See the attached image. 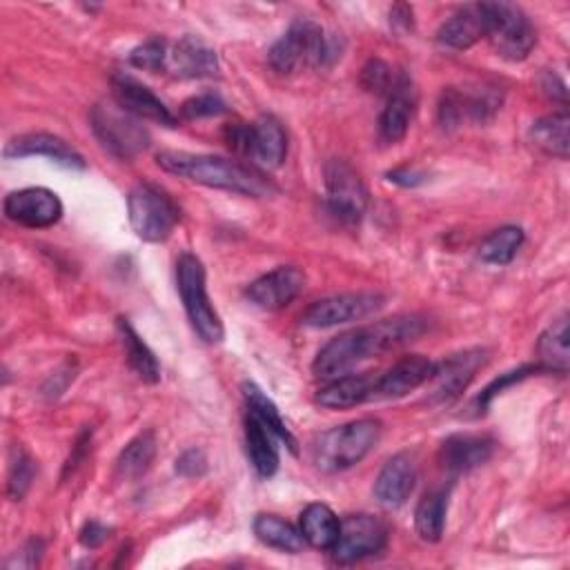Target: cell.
<instances>
[{
    "mask_svg": "<svg viewBox=\"0 0 570 570\" xmlns=\"http://www.w3.org/2000/svg\"><path fill=\"white\" fill-rule=\"evenodd\" d=\"M425 332V321L414 314L383 318L363 327L347 330L332 341H327L314 363L312 370L318 379H336L350 374L361 363L399 350L401 345L412 343Z\"/></svg>",
    "mask_w": 570,
    "mask_h": 570,
    "instance_id": "6da1fadb",
    "label": "cell"
},
{
    "mask_svg": "<svg viewBox=\"0 0 570 570\" xmlns=\"http://www.w3.org/2000/svg\"><path fill=\"white\" fill-rule=\"evenodd\" d=\"M156 163L163 171L171 176L240 196L265 198L278 191V187L269 180V176L263 169L223 156L165 149L156 156Z\"/></svg>",
    "mask_w": 570,
    "mask_h": 570,
    "instance_id": "7a4b0ae2",
    "label": "cell"
},
{
    "mask_svg": "<svg viewBox=\"0 0 570 570\" xmlns=\"http://www.w3.org/2000/svg\"><path fill=\"white\" fill-rule=\"evenodd\" d=\"M336 58V40L327 38L321 24L309 18H296L267 51L269 67L281 76H289L301 67H327Z\"/></svg>",
    "mask_w": 570,
    "mask_h": 570,
    "instance_id": "3957f363",
    "label": "cell"
},
{
    "mask_svg": "<svg viewBox=\"0 0 570 570\" xmlns=\"http://www.w3.org/2000/svg\"><path fill=\"white\" fill-rule=\"evenodd\" d=\"M379 439L381 423L376 419H356L323 432L312 448V456L321 472H343L361 463L374 450Z\"/></svg>",
    "mask_w": 570,
    "mask_h": 570,
    "instance_id": "277c9868",
    "label": "cell"
},
{
    "mask_svg": "<svg viewBox=\"0 0 570 570\" xmlns=\"http://www.w3.org/2000/svg\"><path fill=\"white\" fill-rule=\"evenodd\" d=\"M176 287L185 307V314L194 327V332L205 343H220L225 336L223 321L218 312L214 309L209 294H207V281H205V267L203 261L191 254L183 252L176 261Z\"/></svg>",
    "mask_w": 570,
    "mask_h": 570,
    "instance_id": "5b68a950",
    "label": "cell"
},
{
    "mask_svg": "<svg viewBox=\"0 0 570 570\" xmlns=\"http://www.w3.org/2000/svg\"><path fill=\"white\" fill-rule=\"evenodd\" d=\"M225 142L234 154L252 160V165L263 171L281 167L287 156V131L272 114H265L254 122L227 125Z\"/></svg>",
    "mask_w": 570,
    "mask_h": 570,
    "instance_id": "8992f818",
    "label": "cell"
},
{
    "mask_svg": "<svg viewBox=\"0 0 570 570\" xmlns=\"http://www.w3.org/2000/svg\"><path fill=\"white\" fill-rule=\"evenodd\" d=\"M127 214L136 236L147 243L167 240L180 220V207L154 183H138L129 191Z\"/></svg>",
    "mask_w": 570,
    "mask_h": 570,
    "instance_id": "52a82bcc",
    "label": "cell"
},
{
    "mask_svg": "<svg viewBox=\"0 0 570 570\" xmlns=\"http://www.w3.org/2000/svg\"><path fill=\"white\" fill-rule=\"evenodd\" d=\"M91 129L98 142L120 160H131L149 147L147 129L118 102L96 105L91 109Z\"/></svg>",
    "mask_w": 570,
    "mask_h": 570,
    "instance_id": "ba28073f",
    "label": "cell"
},
{
    "mask_svg": "<svg viewBox=\"0 0 570 570\" xmlns=\"http://www.w3.org/2000/svg\"><path fill=\"white\" fill-rule=\"evenodd\" d=\"M485 38L490 40L494 51L510 62L525 60L537 42V31L523 9L510 2H485Z\"/></svg>",
    "mask_w": 570,
    "mask_h": 570,
    "instance_id": "9c48e42d",
    "label": "cell"
},
{
    "mask_svg": "<svg viewBox=\"0 0 570 570\" xmlns=\"http://www.w3.org/2000/svg\"><path fill=\"white\" fill-rule=\"evenodd\" d=\"M367 187L361 174L347 160H330L325 165V205L343 225H358L367 209Z\"/></svg>",
    "mask_w": 570,
    "mask_h": 570,
    "instance_id": "30bf717a",
    "label": "cell"
},
{
    "mask_svg": "<svg viewBox=\"0 0 570 570\" xmlns=\"http://www.w3.org/2000/svg\"><path fill=\"white\" fill-rule=\"evenodd\" d=\"M387 546V525L374 514L358 512L341 519V532L330 550L336 563H356Z\"/></svg>",
    "mask_w": 570,
    "mask_h": 570,
    "instance_id": "8fae6325",
    "label": "cell"
},
{
    "mask_svg": "<svg viewBox=\"0 0 570 570\" xmlns=\"http://www.w3.org/2000/svg\"><path fill=\"white\" fill-rule=\"evenodd\" d=\"M385 305V296L379 292H350V294H334L312 303L301 321L307 327H334L345 325L352 321H363L376 314Z\"/></svg>",
    "mask_w": 570,
    "mask_h": 570,
    "instance_id": "7c38bea8",
    "label": "cell"
},
{
    "mask_svg": "<svg viewBox=\"0 0 570 570\" xmlns=\"http://www.w3.org/2000/svg\"><path fill=\"white\" fill-rule=\"evenodd\" d=\"M4 216L29 229H45L60 220L62 203L56 191L47 187H24L7 194Z\"/></svg>",
    "mask_w": 570,
    "mask_h": 570,
    "instance_id": "4fadbf2b",
    "label": "cell"
},
{
    "mask_svg": "<svg viewBox=\"0 0 570 570\" xmlns=\"http://www.w3.org/2000/svg\"><path fill=\"white\" fill-rule=\"evenodd\" d=\"M305 289V274L294 265H281L256 281L245 289L249 303L265 312H276L287 307Z\"/></svg>",
    "mask_w": 570,
    "mask_h": 570,
    "instance_id": "5bb4252c",
    "label": "cell"
},
{
    "mask_svg": "<svg viewBox=\"0 0 570 570\" xmlns=\"http://www.w3.org/2000/svg\"><path fill=\"white\" fill-rule=\"evenodd\" d=\"M111 87L116 102L138 120H149L163 127H176L178 118L169 111V107L136 78L127 73H116L111 78Z\"/></svg>",
    "mask_w": 570,
    "mask_h": 570,
    "instance_id": "9a60e30c",
    "label": "cell"
},
{
    "mask_svg": "<svg viewBox=\"0 0 570 570\" xmlns=\"http://www.w3.org/2000/svg\"><path fill=\"white\" fill-rule=\"evenodd\" d=\"M416 109V89L407 73H396L392 89L385 96V107L379 116V138L385 145H396L405 138Z\"/></svg>",
    "mask_w": 570,
    "mask_h": 570,
    "instance_id": "2e32d148",
    "label": "cell"
},
{
    "mask_svg": "<svg viewBox=\"0 0 570 570\" xmlns=\"http://www.w3.org/2000/svg\"><path fill=\"white\" fill-rule=\"evenodd\" d=\"M436 363L430 361L428 356L421 354H410L401 361H396L387 372L374 379V390H372V401L381 399H401L423 383H428L434 374Z\"/></svg>",
    "mask_w": 570,
    "mask_h": 570,
    "instance_id": "e0dca14e",
    "label": "cell"
},
{
    "mask_svg": "<svg viewBox=\"0 0 570 570\" xmlns=\"http://www.w3.org/2000/svg\"><path fill=\"white\" fill-rule=\"evenodd\" d=\"M483 363H485V350L481 347L463 350L436 363L434 374L430 379L434 383V396L439 401L456 399L470 385V381L474 379V374Z\"/></svg>",
    "mask_w": 570,
    "mask_h": 570,
    "instance_id": "ac0fdd59",
    "label": "cell"
},
{
    "mask_svg": "<svg viewBox=\"0 0 570 570\" xmlns=\"http://www.w3.org/2000/svg\"><path fill=\"white\" fill-rule=\"evenodd\" d=\"M27 156H47L49 160L67 169H85V158L60 136L47 131H31L16 136L4 147V158H27Z\"/></svg>",
    "mask_w": 570,
    "mask_h": 570,
    "instance_id": "d6986e66",
    "label": "cell"
},
{
    "mask_svg": "<svg viewBox=\"0 0 570 570\" xmlns=\"http://www.w3.org/2000/svg\"><path fill=\"white\" fill-rule=\"evenodd\" d=\"M167 69L176 78H216L220 71L216 51L198 36H183L167 56Z\"/></svg>",
    "mask_w": 570,
    "mask_h": 570,
    "instance_id": "ffe728a7",
    "label": "cell"
},
{
    "mask_svg": "<svg viewBox=\"0 0 570 570\" xmlns=\"http://www.w3.org/2000/svg\"><path fill=\"white\" fill-rule=\"evenodd\" d=\"M416 483V463L410 452H399L387 459L374 481V497L383 508H399L407 501Z\"/></svg>",
    "mask_w": 570,
    "mask_h": 570,
    "instance_id": "44dd1931",
    "label": "cell"
},
{
    "mask_svg": "<svg viewBox=\"0 0 570 570\" xmlns=\"http://www.w3.org/2000/svg\"><path fill=\"white\" fill-rule=\"evenodd\" d=\"M494 448H497V443L488 434L459 432L443 441L439 456L448 472L461 474V472H470V470L483 465L494 454Z\"/></svg>",
    "mask_w": 570,
    "mask_h": 570,
    "instance_id": "7402d4cb",
    "label": "cell"
},
{
    "mask_svg": "<svg viewBox=\"0 0 570 570\" xmlns=\"http://www.w3.org/2000/svg\"><path fill=\"white\" fill-rule=\"evenodd\" d=\"M488 33V11H485V2H476V4H465L461 9H456L436 31V40L439 45L448 47V49H470L472 45H476L481 38H485Z\"/></svg>",
    "mask_w": 570,
    "mask_h": 570,
    "instance_id": "603a6c76",
    "label": "cell"
},
{
    "mask_svg": "<svg viewBox=\"0 0 570 570\" xmlns=\"http://www.w3.org/2000/svg\"><path fill=\"white\" fill-rule=\"evenodd\" d=\"M374 379L367 374H343L330 379L316 394V403L327 410H347L365 401H372Z\"/></svg>",
    "mask_w": 570,
    "mask_h": 570,
    "instance_id": "cb8c5ba5",
    "label": "cell"
},
{
    "mask_svg": "<svg viewBox=\"0 0 570 570\" xmlns=\"http://www.w3.org/2000/svg\"><path fill=\"white\" fill-rule=\"evenodd\" d=\"M274 432L263 425L254 414L247 412L245 416V448L249 463L254 465L256 474L269 479L278 470V450L274 445Z\"/></svg>",
    "mask_w": 570,
    "mask_h": 570,
    "instance_id": "d4e9b609",
    "label": "cell"
},
{
    "mask_svg": "<svg viewBox=\"0 0 570 570\" xmlns=\"http://www.w3.org/2000/svg\"><path fill=\"white\" fill-rule=\"evenodd\" d=\"M116 330H118L127 363L136 372V376L145 383H158L160 381V363H158L156 354L149 350V345L134 330V325L127 318H118Z\"/></svg>",
    "mask_w": 570,
    "mask_h": 570,
    "instance_id": "484cf974",
    "label": "cell"
},
{
    "mask_svg": "<svg viewBox=\"0 0 570 570\" xmlns=\"http://www.w3.org/2000/svg\"><path fill=\"white\" fill-rule=\"evenodd\" d=\"M301 534L305 543L318 550H332L338 532H341V519L334 514V510L325 503H309L301 512Z\"/></svg>",
    "mask_w": 570,
    "mask_h": 570,
    "instance_id": "4316f807",
    "label": "cell"
},
{
    "mask_svg": "<svg viewBox=\"0 0 570 570\" xmlns=\"http://www.w3.org/2000/svg\"><path fill=\"white\" fill-rule=\"evenodd\" d=\"M243 399H245L247 412L254 414L263 425H267L274 432V436L278 441H283L292 454H296L298 452V443H296L294 434L289 432L287 423L283 421L276 403L256 383H249V381L243 383Z\"/></svg>",
    "mask_w": 570,
    "mask_h": 570,
    "instance_id": "83f0119b",
    "label": "cell"
},
{
    "mask_svg": "<svg viewBox=\"0 0 570 570\" xmlns=\"http://www.w3.org/2000/svg\"><path fill=\"white\" fill-rule=\"evenodd\" d=\"M528 136H530V142L543 154L566 160L568 147H570V118L566 111L543 116L532 122Z\"/></svg>",
    "mask_w": 570,
    "mask_h": 570,
    "instance_id": "f1b7e54d",
    "label": "cell"
},
{
    "mask_svg": "<svg viewBox=\"0 0 570 570\" xmlns=\"http://www.w3.org/2000/svg\"><path fill=\"white\" fill-rule=\"evenodd\" d=\"M448 497H450V488L441 485V488L428 490L416 503L414 528L423 541L434 543L441 539L445 528V514H448Z\"/></svg>",
    "mask_w": 570,
    "mask_h": 570,
    "instance_id": "f546056e",
    "label": "cell"
},
{
    "mask_svg": "<svg viewBox=\"0 0 570 570\" xmlns=\"http://www.w3.org/2000/svg\"><path fill=\"white\" fill-rule=\"evenodd\" d=\"M156 450H158V443H156L154 430L140 432L118 454L116 476L122 481H134V479L142 476L151 468V463L156 459Z\"/></svg>",
    "mask_w": 570,
    "mask_h": 570,
    "instance_id": "4dcf8cb0",
    "label": "cell"
},
{
    "mask_svg": "<svg viewBox=\"0 0 570 570\" xmlns=\"http://www.w3.org/2000/svg\"><path fill=\"white\" fill-rule=\"evenodd\" d=\"M537 356L543 372L566 374L570 354H568V316L557 318L537 341Z\"/></svg>",
    "mask_w": 570,
    "mask_h": 570,
    "instance_id": "1f68e13d",
    "label": "cell"
},
{
    "mask_svg": "<svg viewBox=\"0 0 570 570\" xmlns=\"http://www.w3.org/2000/svg\"><path fill=\"white\" fill-rule=\"evenodd\" d=\"M254 534L261 543L276 548L281 552H301L305 548L301 528L292 525L289 521H285L276 514H256Z\"/></svg>",
    "mask_w": 570,
    "mask_h": 570,
    "instance_id": "d6a6232c",
    "label": "cell"
},
{
    "mask_svg": "<svg viewBox=\"0 0 570 570\" xmlns=\"http://www.w3.org/2000/svg\"><path fill=\"white\" fill-rule=\"evenodd\" d=\"M521 243H523V229L517 225H505L494 229L481 240L479 256L490 265H508L519 252Z\"/></svg>",
    "mask_w": 570,
    "mask_h": 570,
    "instance_id": "836d02e7",
    "label": "cell"
},
{
    "mask_svg": "<svg viewBox=\"0 0 570 570\" xmlns=\"http://www.w3.org/2000/svg\"><path fill=\"white\" fill-rule=\"evenodd\" d=\"M167 56H169L167 42L160 38H151L129 51V62L136 69H142L149 73H160L167 69Z\"/></svg>",
    "mask_w": 570,
    "mask_h": 570,
    "instance_id": "e575fe53",
    "label": "cell"
},
{
    "mask_svg": "<svg viewBox=\"0 0 570 570\" xmlns=\"http://www.w3.org/2000/svg\"><path fill=\"white\" fill-rule=\"evenodd\" d=\"M36 476V463L24 450H16V456L9 468V481H7V494L13 501H20L27 490L31 488V481Z\"/></svg>",
    "mask_w": 570,
    "mask_h": 570,
    "instance_id": "d590c367",
    "label": "cell"
},
{
    "mask_svg": "<svg viewBox=\"0 0 570 570\" xmlns=\"http://www.w3.org/2000/svg\"><path fill=\"white\" fill-rule=\"evenodd\" d=\"M537 372H543L541 365H539V363H530V365H521V367H517V370H510V372L501 374L499 379H494L492 383H488V387H485V390L479 394V399H476L479 412H485V410L490 407L492 399H494L497 394H501L505 387H510V385H514V383H519V381H523V379H528V376H532V374H537Z\"/></svg>",
    "mask_w": 570,
    "mask_h": 570,
    "instance_id": "8d00e7d4",
    "label": "cell"
},
{
    "mask_svg": "<svg viewBox=\"0 0 570 570\" xmlns=\"http://www.w3.org/2000/svg\"><path fill=\"white\" fill-rule=\"evenodd\" d=\"M394 80H396V73L392 71V67L379 58H372L361 71V85L365 87V91L376 96H387Z\"/></svg>",
    "mask_w": 570,
    "mask_h": 570,
    "instance_id": "74e56055",
    "label": "cell"
},
{
    "mask_svg": "<svg viewBox=\"0 0 570 570\" xmlns=\"http://www.w3.org/2000/svg\"><path fill=\"white\" fill-rule=\"evenodd\" d=\"M229 107L218 94H198L187 98L180 105V116L187 120H198V118H212L225 114Z\"/></svg>",
    "mask_w": 570,
    "mask_h": 570,
    "instance_id": "f35d334b",
    "label": "cell"
},
{
    "mask_svg": "<svg viewBox=\"0 0 570 570\" xmlns=\"http://www.w3.org/2000/svg\"><path fill=\"white\" fill-rule=\"evenodd\" d=\"M436 118H439V125L445 129V131H452L456 129L459 125H463V100H461V89H454V87H448L441 98H439V109H436Z\"/></svg>",
    "mask_w": 570,
    "mask_h": 570,
    "instance_id": "ab89813d",
    "label": "cell"
},
{
    "mask_svg": "<svg viewBox=\"0 0 570 570\" xmlns=\"http://www.w3.org/2000/svg\"><path fill=\"white\" fill-rule=\"evenodd\" d=\"M176 472L185 479H200L207 472V456L200 448H189L176 459Z\"/></svg>",
    "mask_w": 570,
    "mask_h": 570,
    "instance_id": "60d3db41",
    "label": "cell"
},
{
    "mask_svg": "<svg viewBox=\"0 0 570 570\" xmlns=\"http://www.w3.org/2000/svg\"><path fill=\"white\" fill-rule=\"evenodd\" d=\"M109 532H111V528L102 525L100 521H87L80 530V543L89 550H96L109 539Z\"/></svg>",
    "mask_w": 570,
    "mask_h": 570,
    "instance_id": "b9f144b4",
    "label": "cell"
},
{
    "mask_svg": "<svg viewBox=\"0 0 570 570\" xmlns=\"http://www.w3.org/2000/svg\"><path fill=\"white\" fill-rule=\"evenodd\" d=\"M40 552H42V543H40V541H36V539H31V541L22 548L20 559H18V557H13V561H9V563H7V568H16V566H20V568H33V566H38Z\"/></svg>",
    "mask_w": 570,
    "mask_h": 570,
    "instance_id": "7bdbcfd3",
    "label": "cell"
},
{
    "mask_svg": "<svg viewBox=\"0 0 570 570\" xmlns=\"http://www.w3.org/2000/svg\"><path fill=\"white\" fill-rule=\"evenodd\" d=\"M541 89H543L550 98H554V100H559V102H563V105H566V98H568V94H566V85L561 82V78H559L557 73L546 71V73H543V78H541Z\"/></svg>",
    "mask_w": 570,
    "mask_h": 570,
    "instance_id": "ee69618b",
    "label": "cell"
},
{
    "mask_svg": "<svg viewBox=\"0 0 570 570\" xmlns=\"http://www.w3.org/2000/svg\"><path fill=\"white\" fill-rule=\"evenodd\" d=\"M390 22H392V27H396L401 31H410L412 29V7L394 4L390 11Z\"/></svg>",
    "mask_w": 570,
    "mask_h": 570,
    "instance_id": "f6af8a7d",
    "label": "cell"
},
{
    "mask_svg": "<svg viewBox=\"0 0 570 570\" xmlns=\"http://www.w3.org/2000/svg\"><path fill=\"white\" fill-rule=\"evenodd\" d=\"M390 176V180H394V183H399V185H405V187H412V185H419V183H423L425 180V176L421 174V171H416V169H396V171H390L387 174Z\"/></svg>",
    "mask_w": 570,
    "mask_h": 570,
    "instance_id": "bcb514c9",
    "label": "cell"
}]
</instances>
